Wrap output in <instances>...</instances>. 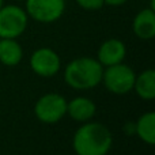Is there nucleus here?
Returning <instances> with one entry per match:
<instances>
[{
	"label": "nucleus",
	"instance_id": "nucleus-2",
	"mask_svg": "<svg viewBox=\"0 0 155 155\" xmlns=\"http://www.w3.org/2000/svg\"><path fill=\"white\" fill-rule=\"evenodd\" d=\"M104 65L94 57L74 59L64 70V82L75 90H90L101 83Z\"/></svg>",
	"mask_w": 155,
	"mask_h": 155
},
{
	"label": "nucleus",
	"instance_id": "nucleus-12",
	"mask_svg": "<svg viewBox=\"0 0 155 155\" xmlns=\"http://www.w3.org/2000/svg\"><path fill=\"white\" fill-rule=\"evenodd\" d=\"M134 90L143 101H153L155 98V71L153 68L144 70L136 75Z\"/></svg>",
	"mask_w": 155,
	"mask_h": 155
},
{
	"label": "nucleus",
	"instance_id": "nucleus-5",
	"mask_svg": "<svg viewBox=\"0 0 155 155\" xmlns=\"http://www.w3.org/2000/svg\"><path fill=\"white\" fill-rule=\"evenodd\" d=\"M67 99L57 93H46L37 99L34 114L44 124H56L67 114Z\"/></svg>",
	"mask_w": 155,
	"mask_h": 155
},
{
	"label": "nucleus",
	"instance_id": "nucleus-1",
	"mask_svg": "<svg viewBox=\"0 0 155 155\" xmlns=\"http://www.w3.org/2000/svg\"><path fill=\"white\" fill-rule=\"evenodd\" d=\"M113 144L112 132L101 123L87 121L76 129L72 148L76 155H107Z\"/></svg>",
	"mask_w": 155,
	"mask_h": 155
},
{
	"label": "nucleus",
	"instance_id": "nucleus-16",
	"mask_svg": "<svg viewBox=\"0 0 155 155\" xmlns=\"http://www.w3.org/2000/svg\"><path fill=\"white\" fill-rule=\"evenodd\" d=\"M3 4H4V2H3V0H0V7H2Z\"/></svg>",
	"mask_w": 155,
	"mask_h": 155
},
{
	"label": "nucleus",
	"instance_id": "nucleus-11",
	"mask_svg": "<svg viewBox=\"0 0 155 155\" xmlns=\"http://www.w3.org/2000/svg\"><path fill=\"white\" fill-rule=\"evenodd\" d=\"M23 59V49L16 38H0V63L15 67Z\"/></svg>",
	"mask_w": 155,
	"mask_h": 155
},
{
	"label": "nucleus",
	"instance_id": "nucleus-15",
	"mask_svg": "<svg viewBox=\"0 0 155 155\" xmlns=\"http://www.w3.org/2000/svg\"><path fill=\"white\" fill-rule=\"evenodd\" d=\"M128 0H105L106 5H112V7H120V5L125 4Z\"/></svg>",
	"mask_w": 155,
	"mask_h": 155
},
{
	"label": "nucleus",
	"instance_id": "nucleus-4",
	"mask_svg": "<svg viewBox=\"0 0 155 155\" xmlns=\"http://www.w3.org/2000/svg\"><path fill=\"white\" fill-rule=\"evenodd\" d=\"M29 23L25 8L16 4L0 7V38H18L25 33Z\"/></svg>",
	"mask_w": 155,
	"mask_h": 155
},
{
	"label": "nucleus",
	"instance_id": "nucleus-3",
	"mask_svg": "<svg viewBox=\"0 0 155 155\" xmlns=\"http://www.w3.org/2000/svg\"><path fill=\"white\" fill-rule=\"evenodd\" d=\"M136 74L128 64L118 63L104 68L102 80L106 90L116 95H125L134 90Z\"/></svg>",
	"mask_w": 155,
	"mask_h": 155
},
{
	"label": "nucleus",
	"instance_id": "nucleus-8",
	"mask_svg": "<svg viewBox=\"0 0 155 155\" xmlns=\"http://www.w3.org/2000/svg\"><path fill=\"white\" fill-rule=\"evenodd\" d=\"M127 56V46L118 38H109L104 41L97 52V60L104 67L123 63Z\"/></svg>",
	"mask_w": 155,
	"mask_h": 155
},
{
	"label": "nucleus",
	"instance_id": "nucleus-6",
	"mask_svg": "<svg viewBox=\"0 0 155 155\" xmlns=\"http://www.w3.org/2000/svg\"><path fill=\"white\" fill-rule=\"evenodd\" d=\"M27 16L40 23H53L65 11V0H25Z\"/></svg>",
	"mask_w": 155,
	"mask_h": 155
},
{
	"label": "nucleus",
	"instance_id": "nucleus-7",
	"mask_svg": "<svg viewBox=\"0 0 155 155\" xmlns=\"http://www.w3.org/2000/svg\"><path fill=\"white\" fill-rule=\"evenodd\" d=\"M31 71L41 78L54 76L61 68V60L52 48H38L31 53L29 60Z\"/></svg>",
	"mask_w": 155,
	"mask_h": 155
},
{
	"label": "nucleus",
	"instance_id": "nucleus-17",
	"mask_svg": "<svg viewBox=\"0 0 155 155\" xmlns=\"http://www.w3.org/2000/svg\"><path fill=\"white\" fill-rule=\"evenodd\" d=\"M15 2H25V0H15Z\"/></svg>",
	"mask_w": 155,
	"mask_h": 155
},
{
	"label": "nucleus",
	"instance_id": "nucleus-9",
	"mask_svg": "<svg viewBox=\"0 0 155 155\" xmlns=\"http://www.w3.org/2000/svg\"><path fill=\"white\" fill-rule=\"evenodd\" d=\"M132 30L134 34L140 40H153L155 37V10L151 7L140 10L134 18Z\"/></svg>",
	"mask_w": 155,
	"mask_h": 155
},
{
	"label": "nucleus",
	"instance_id": "nucleus-14",
	"mask_svg": "<svg viewBox=\"0 0 155 155\" xmlns=\"http://www.w3.org/2000/svg\"><path fill=\"white\" fill-rule=\"evenodd\" d=\"M75 2L80 8L86 11H97L105 5V0H75Z\"/></svg>",
	"mask_w": 155,
	"mask_h": 155
},
{
	"label": "nucleus",
	"instance_id": "nucleus-13",
	"mask_svg": "<svg viewBox=\"0 0 155 155\" xmlns=\"http://www.w3.org/2000/svg\"><path fill=\"white\" fill-rule=\"evenodd\" d=\"M135 132L137 137L146 144L153 146L155 143V113L153 110L146 112L135 123Z\"/></svg>",
	"mask_w": 155,
	"mask_h": 155
},
{
	"label": "nucleus",
	"instance_id": "nucleus-10",
	"mask_svg": "<svg viewBox=\"0 0 155 155\" xmlns=\"http://www.w3.org/2000/svg\"><path fill=\"white\" fill-rule=\"evenodd\" d=\"M97 106L87 97H75L67 102V114L78 123H87L95 116Z\"/></svg>",
	"mask_w": 155,
	"mask_h": 155
}]
</instances>
